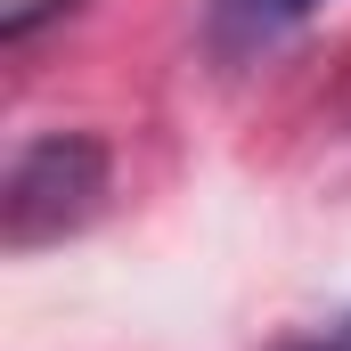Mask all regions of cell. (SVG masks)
Wrapping results in <instances>:
<instances>
[{
    "mask_svg": "<svg viewBox=\"0 0 351 351\" xmlns=\"http://www.w3.org/2000/svg\"><path fill=\"white\" fill-rule=\"evenodd\" d=\"M98 196H106V147H98V139H82V131H49V139L16 147L8 196H0V213H8V245H16V254H41V245L74 237L90 213H98Z\"/></svg>",
    "mask_w": 351,
    "mask_h": 351,
    "instance_id": "6da1fadb",
    "label": "cell"
},
{
    "mask_svg": "<svg viewBox=\"0 0 351 351\" xmlns=\"http://www.w3.org/2000/svg\"><path fill=\"white\" fill-rule=\"evenodd\" d=\"M319 8H327V0H213V41H221L229 58H254L269 41L302 33Z\"/></svg>",
    "mask_w": 351,
    "mask_h": 351,
    "instance_id": "7a4b0ae2",
    "label": "cell"
},
{
    "mask_svg": "<svg viewBox=\"0 0 351 351\" xmlns=\"http://www.w3.org/2000/svg\"><path fill=\"white\" fill-rule=\"evenodd\" d=\"M58 8H74V0H0V41H25V33L49 25Z\"/></svg>",
    "mask_w": 351,
    "mask_h": 351,
    "instance_id": "3957f363",
    "label": "cell"
},
{
    "mask_svg": "<svg viewBox=\"0 0 351 351\" xmlns=\"http://www.w3.org/2000/svg\"><path fill=\"white\" fill-rule=\"evenodd\" d=\"M294 351H351V311L335 319V327H319V335H302Z\"/></svg>",
    "mask_w": 351,
    "mask_h": 351,
    "instance_id": "277c9868",
    "label": "cell"
}]
</instances>
